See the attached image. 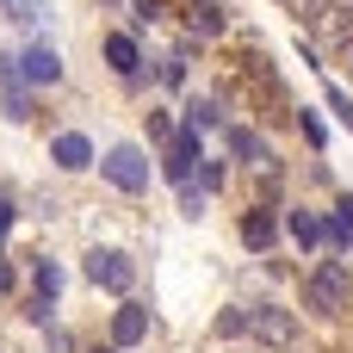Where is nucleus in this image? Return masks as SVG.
I'll return each mask as SVG.
<instances>
[{
    "mask_svg": "<svg viewBox=\"0 0 353 353\" xmlns=\"http://www.w3.org/2000/svg\"><path fill=\"white\" fill-rule=\"evenodd\" d=\"M242 329H248L254 341L279 347V353H292V347H298V323H292V310H279V304H248Z\"/></svg>",
    "mask_w": 353,
    "mask_h": 353,
    "instance_id": "f257e3e1",
    "label": "nucleus"
},
{
    "mask_svg": "<svg viewBox=\"0 0 353 353\" xmlns=\"http://www.w3.org/2000/svg\"><path fill=\"white\" fill-rule=\"evenodd\" d=\"M99 174H105L112 186H124V192H149V155H143L137 143H118V149H105Z\"/></svg>",
    "mask_w": 353,
    "mask_h": 353,
    "instance_id": "f03ea898",
    "label": "nucleus"
},
{
    "mask_svg": "<svg viewBox=\"0 0 353 353\" xmlns=\"http://www.w3.org/2000/svg\"><path fill=\"white\" fill-rule=\"evenodd\" d=\"M304 298H310V310H323V316H341V310H347V267H341V261L316 267V273L304 279Z\"/></svg>",
    "mask_w": 353,
    "mask_h": 353,
    "instance_id": "7ed1b4c3",
    "label": "nucleus"
},
{
    "mask_svg": "<svg viewBox=\"0 0 353 353\" xmlns=\"http://www.w3.org/2000/svg\"><path fill=\"white\" fill-rule=\"evenodd\" d=\"M87 279H93L99 292H118V298H124V292L137 285V267H130V254H118V248H93V254H87Z\"/></svg>",
    "mask_w": 353,
    "mask_h": 353,
    "instance_id": "20e7f679",
    "label": "nucleus"
},
{
    "mask_svg": "<svg viewBox=\"0 0 353 353\" xmlns=\"http://www.w3.org/2000/svg\"><path fill=\"white\" fill-rule=\"evenodd\" d=\"M19 81H31V87H56V81H62V56H56V43H31V50L19 56Z\"/></svg>",
    "mask_w": 353,
    "mask_h": 353,
    "instance_id": "39448f33",
    "label": "nucleus"
},
{
    "mask_svg": "<svg viewBox=\"0 0 353 353\" xmlns=\"http://www.w3.org/2000/svg\"><path fill=\"white\" fill-rule=\"evenodd\" d=\"M316 37H323V50L347 56V43H353V6H347V0H335V6L316 19Z\"/></svg>",
    "mask_w": 353,
    "mask_h": 353,
    "instance_id": "423d86ee",
    "label": "nucleus"
},
{
    "mask_svg": "<svg viewBox=\"0 0 353 353\" xmlns=\"http://www.w3.org/2000/svg\"><path fill=\"white\" fill-rule=\"evenodd\" d=\"M192 161H205V155H199V137L186 130V137H174V143H168V155H161V174L186 186V180H192Z\"/></svg>",
    "mask_w": 353,
    "mask_h": 353,
    "instance_id": "0eeeda50",
    "label": "nucleus"
},
{
    "mask_svg": "<svg viewBox=\"0 0 353 353\" xmlns=\"http://www.w3.org/2000/svg\"><path fill=\"white\" fill-rule=\"evenodd\" d=\"M50 161H56V168H68V174H81V168H93V143H87V137H74V130H62V137L50 143Z\"/></svg>",
    "mask_w": 353,
    "mask_h": 353,
    "instance_id": "6e6552de",
    "label": "nucleus"
},
{
    "mask_svg": "<svg viewBox=\"0 0 353 353\" xmlns=\"http://www.w3.org/2000/svg\"><path fill=\"white\" fill-rule=\"evenodd\" d=\"M230 149H236V155H242L248 168H261V174H273V149L261 143V130H248V124H236V130H230Z\"/></svg>",
    "mask_w": 353,
    "mask_h": 353,
    "instance_id": "1a4fd4ad",
    "label": "nucleus"
},
{
    "mask_svg": "<svg viewBox=\"0 0 353 353\" xmlns=\"http://www.w3.org/2000/svg\"><path fill=\"white\" fill-rule=\"evenodd\" d=\"M149 335V316H143V304H124L118 316H112V347H137Z\"/></svg>",
    "mask_w": 353,
    "mask_h": 353,
    "instance_id": "9d476101",
    "label": "nucleus"
},
{
    "mask_svg": "<svg viewBox=\"0 0 353 353\" xmlns=\"http://www.w3.org/2000/svg\"><path fill=\"white\" fill-rule=\"evenodd\" d=\"M105 62H112L124 81H137V43H130L124 31H118V37H105Z\"/></svg>",
    "mask_w": 353,
    "mask_h": 353,
    "instance_id": "9b49d317",
    "label": "nucleus"
},
{
    "mask_svg": "<svg viewBox=\"0 0 353 353\" xmlns=\"http://www.w3.org/2000/svg\"><path fill=\"white\" fill-rule=\"evenodd\" d=\"M273 236H279V223H273L267 211H248V217H242V242H248V248H273Z\"/></svg>",
    "mask_w": 353,
    "mask_h": 353,
    "instance_id": "f8f14e48",
    "label": "nucleus"
},
{
    "mask_svg": "<svg viewBox=\"0 0 353 353\" xmlns=\"http://www.w3.org/2000/svg\"><path fill=\"white\" fill-rule=\"evenodd\" d=\"M0 12H6L12 25H25V31H37V25L50 19V6H43V0H0Z\"/></svg>",
    "mask_w": 353,
    "mask_h": 353,
    "instance_id": "ddd939ff",
    "label": "nucleus"
},
{
    "mask_svg": "<svg viewBox=\"0 0 353 353\" xmlns=\"http://www.w3.org/2000/svg\"><path fill=\"white\" fill-rule=\"evenodd\" d=\"M186 19H192V31H205V37H217V31H223V12H217L211 0H192V12H186Z\"/></svg>",
    "mask_w": 353,
    "mask_h": 353,
    "instance_id": "4468645a",
    "label": "nucleus"
},
{
    "mask_svg": "<svg viewBox=\"0 0 353 353\" xmlns=\"http://www.w3.org/2000/svg\"><path fill=\"white\" fill-rule=\"evenodd\" d=\"M292 236H298L304 248H316V242H323V223H316L310 211H292Z\"/></svg>",
    "mask_w": 353,
    "mask_h": 353,
    "instance_id": "2eb2a0df",
    "label": "nucleus"
},
{
    "mask_svg": "<svg viewBox=\"0 0 353 353\" xmlns=\"http://www.w3.org/2000/svg\"><path fill=\"white\" fill-rule=\"evenodd\" d=\"M37 292L56 304V292H62V267H56V261H37Z\"/></svg>",
    "mask_w": 353,
    "mask_h": 353,
    "instance_id": "dca6fc26",
    "label": "nucleus"
},
{
    "mask_svg": "<svg viewBox=\"0 0 353 353\" xmlns=\"http://www.w3.org/2000/svg\"><path fill=\"white\" fill-rule=\"evenodd\" d=\"M0 93H6V118H31V93H25L19 81H12V87H0Z\"/></svg>",
    "mask_w": 353,
    "mask_h": 353,
    "instance_id": "f3484780",
    "label": "nucleus"
},
{
    "mask_svg": "<svg viewBox=\"0 0 353 353\" xmlns=\"http://www.w3.org/2000/svg\"><path fill=\"white\" fill-rule=\"evenodd\" d=\"M186 118H192V130H199V124H205V130H211V124H217V105H211V99H199V105H192V112H186Z\"/></svg>",
    "mask_w": 353,
    "mask_h": 353,
    "instance_id": "a211bd4d",
    "label": "nucleus"
},
{
    "mask_svg": "<svg viewBox=\"0 0 353 353\" xmlns=\"http://www.w3.org/2000/svg\"><path fill=\"white\" fill-rule=\"evenodd\" d=\"M329 105H335V118H341V124H347V130H353V99H347V93H341V87L329 93Z\"/></svg>",
    "mask_w": 353,
    "mask_h": 353,
    "instance_id": "6ab92c4d",
    "label": "nucleus"
},
{
    "mask_svg": "<svg viewBox=\"0 0 353 353\" xmlns=\"http://www.w3.org/2000/svg\"><path fill=\"white\" fill-rule=\"evenodd\" d=\"M149 137H161V143H174V124H168V112H149Z\"/></svg>",
    "mask_w": 353,
    "mask_h": 353,
    "instance_id": "aec40b11",
    "label": "nucleus"
},
{
    "mask_svg": "<svg viewBox=\"0 0 353 353\" xmlns=\"http://www.w3.org/2000/svg\"><path fill=\"white\" fill-rule=\"evenodd\" d=\"M199 186H205V192H217V186H223V168H217V161H205V168H199Z\"/></svg>",
    "mask_w": 353,
    "mask_h": 353,
    "instance_id": "412c9836",
    "label": "nucleus"
},
{
    "mask_svg": "<svg viewBox=\"0 0 353 353\" xmlns=\"http://www.w3.org/2000/svg\"><path fill=\"white\" fill-rule=\"evenodd\" d=\"M180 211H186V217H199V211H205V192H192V186H186V192H180Z\"/></svg>",
    "mask_w": 353,
    "mask_h": 353,
    "instance_id": "4be33fe9",
    "label": "nucleus"
},
{
    "mask_svg": "<svg viewBox=\"0 0 353 353\" xmlns=\"http://www.w3.org/2000/svg\"><path fill=\"white\" fill-rule=\"evenodd\" d=\"M6 230H12V199L0 192V236H6Z\"/></svg>",
    "mask_w": 353,
    "mask_h": 353,
    "instance_id": "5701e85b",
    "label": "nucleus"
},
{
    "mask_svg": "<svg viewBox=\"0 0 353 353\" xmlns=\"http://www.w3.org/2000/svg\"><path fill=\"white\" fill-rule=\"evenodd\" d=\"M0 292H12V267H6V254H0Z\"/></svg>",
    "mask_w": 353,
    "mask_h": 353,
    "instance_id": "b1692460",
    "label": "nucleus"
},
{
    "mask_svg": "<svg viewBox=\"0 0 353 353\" xmlns=\"http://www.w3.org/2000/svg\"><path fill=\"white\" fill-rule=\"evenodd\" d=\"M347 74H353V43H347Z\"/></svg>",
    "mask_w": 353,
    "mask_h": 353,
    "instance_id": "393cba45",
    "label": "nucleus"
},
{
    "mask_svg": "<svg viewBox=\"0 0 353 353\" xmlns=\"http://www.w3.org/2000/svg\"><path fill=\"white\" fill-rule=\"evenodd\" d=\"M93 353H118V347H93Z\"/></svg>",
    "mask_w": 353,
    "mask_h": 353,
    "instance_id": "a878e982",
    "label": "nucleus"
}]
</instances>
